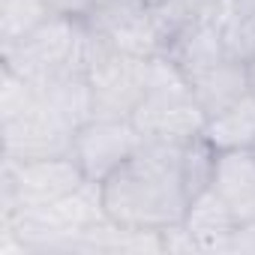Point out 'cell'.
Wrapping results in <instances>:
<instances>
[{
	"mask_svg": "<svg viewBox=\"0 0 255 255\" xmlns=\"http://www.w3.org/2000/svg\"><path fill=\"white\" fill-rule=\"evenodd\" d=\"M240 219L213 189H204L201 195H195L180 222L183 234L189 237V246L201 252H216V249L228 252V243Z\"/></svg>",
	"mask_w": 255,
	"mask_h": 255,
	"instance_id": "10",
	"label": "cell"
},
{
	"mask_svg": "<svg viewBox=\"0 0 255 255\" xmlns=\"http://www.w3.org/2000/svg\"><path fill=\"white\" fill-rule=\"evenodd\" d=\"M195 99L201 102L204 114H216L222 108H228L231 102H237L240 96H246L252 90V78H249V63L240 57H225L222 63H216L213 69L201 72L198 78L189 81Z\"/></svg>",
	"mask_w": 255,
	"mask_h": 255,
	"instance_id": "11",
	"label": "cell"
},
{
	"mask_svg": "<svg viewBox=\"0 0 255 255\" xmlns=\"http://www.w3.org/2000/svg\"><path fill=\"white\" fill-rule=\"evenodd\" d=\"M162 54L186 75V81H192L201 72L213 69L225 57H234L228 51V45H225V36H222V27H219L216 15L180 30L177 36H171Z\"/></svg>",
	"mask_w": 255,
	"mask_h": 255,
	"instance_id": "8",
	"label": "cell"
},
{
	"mask_svg": "<svg viewBox=\"0 0 255 255\" xmlns=\"http://www.w3.org/2000/svg\"><path fill=\"white\" fill-rule=\"evenodd\" d=\"M147 3H150V6H153V3H159V0H147Z\"/></svg>",
	"mask_w": 255,
	"mask_h": 255,
	"instance_id": "16",
	"label": "cell"
},
{
	"mask_svg": "<svg viewBox=\"0 0 255 255\" xmlns=\"http://www.w3.org/2000/svg\"><path fill=\"white\" fill-rule=\"evenodd\" d=\"M204 138L216 150L255 147V90H249L228 108L210 114L204 126Z\"/></svg>",
	"mask_w": 255,
	"mask_h": 255,
	"instance_id": "12",
	"label": "cell"
},
{
	"mask_svg": "<svg viewBox=\"0 0 255 255\" xmlns=\"http://www.w3.org/2000/svg\"><path fill=\"white\" fill-rule=\"evenodd\" d=\"M105 216L126 231L165 234L180 225L189 192L180 177V144L144 141L141 150L99 183Z\"/></svg>",
	"mask_w": 255,
	"mask_h": 255,
	"instance_id": "1",
	"label": "cell"
},
{
	"mask_svg": "<svg viewBox=\"0 0 255 255\" xmlns=\"http://www.w3.org/2000/svg\"><path fill=\"white\" fill-rule=\"evenodd\" d=\"M90 183L72 153L39 156V159H3L0 171V207L6 210H36L48 207L75 189Z\"/></svg>",
	"mask_w": 255,
	"mask_h": 255,
	"instance_id": "5",
	"label": "cell"
},
{
	"mask_svg": "<svg viewBox=\"0 0 255 255\" xmlns=\"http://www.w3.org/2000/svg\"><path fill=\"white\" fill-rule=\"evenodd\" d=\"M84 75L93 96V117H132L147 90L150 60L117 51L99 39Z\"/></svg>",
	"mask_w": 255,
	"mask_h": 255,
	"instance_id": "6",
	"label": "cell"
},
{
	"mask_svg": "<svg viewBox=\"0 0 255 255\" xmlns=\"http://www.w3.org/2000/svg\"><path fill=\"white\" fill-rule=\"evenodd\" d=\"M99 36L84 18L54 12L24 39L0 51V63L30 84H42L66 72H87Z\"/></svg>",
	"mask_w": 255,
	"mask_h": 255,
	"instance_id": "3",
	"label": "cell"
},
{
	"mask_svg": "<svg viewBox=\"0 0 255 255\" xmlns=\"http://www.w3.org/2000/svg\"><path fill=\"white\" fill-rule=\"evenodd\" d=\"M51 15L48 0H0V51L24 39Z\"/></svg>",
	"mask_w": 255,
	"mask_h": 255,
	"instance_id": "13",
	"label": "cell"
},
{
	"mask_svg": "<svg viewBox=\"0 0 255 255\" xmlns=\"http://www.w3.org/2000/svg\"><path fill=\"white\" fill-rule=\"evenodd\" d=\"M129 120L135 123L144 141L168 144H183L195 135H204L207 126V114L195 99L186 75L165 54L150 57L147 90Z\"/></svg>",
	"mask_w": 255,
	"mask_h": 255,
	"instance_id": "4",
	"label": "cell"
},
{
	"mask_svg": "<svg viewBox=\"0 0 255 255\" xmlns=\"http://www.w3.org/2000/svg\"><path fill=\"white\" fill-rule=\"evenodd\" d=\"M210 189L234 210L240 222L255 219V147L219 150Z\"/></svg>",
	"mask_w": 255,
	"mask_h": 255,
	"instance_id": "9",
	"label": "cell"
},
{
	"mask_svg": "<svg viewBox=\"0 0 255 255\" xmlns=\"http://www.w3.org/2000/svg\"><path fill=\"white\" fill-rule=\"evenodd\" d=\"M144 138L129 117H90L72 135V159L90 183H102L141 150Z\"/></svg>",
	"mask_w": 255,
	"mask_h": 255,
	"instance_id": "7",
	"label": "cell"
},
{
	"mask_svg": "<svg viewBox=\"0 0 255 255\" xmlns=\"http://www.w3.org/2000/svg\"><path fill=\"white\" fill-rule=\"evenodd\" d=\"M150 9H153V18L162 30V39L168 45V39L177 36L180 30H186L204 18H213L219 9V0H159Z\"/></svg>",
	"mask_w": 255,
	"mask_h": 255,
	"instance_id": "14",
	"label": "cell"
},
{
	"mask_svg": "<svg viewBox=\"0 0 255 255\" xmlns=\"http://www.w3.org/2000/svg\"><path fill=\"white\" fill-rule=\"evenodd\" d=\"M75 126L63 120L36 84L3 69L0 78V141L3 159H39L72 150Z\"/></svg>",
	"mask_w": 255,
	"mask_h": 255,
	"instance_id": "2",
	"label": "cell"
},
{
	"mask_svg": "<svg viewBox=\"0 0 255 255\" xmlns=\"http://www.w3.org/2000/svg\"><path fill=\"white\" fill-rule=\"evenodd\" d=\"M54 12H63V15H75V18H84L93 6V0H48Z\"/></svg>",
	"mask_w": 255,
	"mask_h": 255,
	"instance_id": "15",
	"label": "cell"
}]
</instances>
